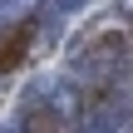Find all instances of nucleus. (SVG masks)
I'll return each instance as SVG.
<instances>
[{"label":"nucleus","mask_w":133,"mask_h":133,"mask_svg":"<svg viewBox=\"0 0 133 133\" xmlns=\"http://www.w3.org/2000/svg\"><path fill=\"white\" fill-rule=\"evenodd\" d=\"M25 49H30V25H10L0 39V69H15L25 59Z\"/></svg>","instance_id":"obj_1"}]
</instances>
